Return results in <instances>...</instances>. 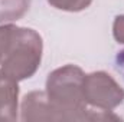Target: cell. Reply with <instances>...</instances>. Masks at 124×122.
<instances>
[{"label": "cell", "mask_w": 124, "mask_h": 122, "mask_svg": "<svg viewBox=\"0 0 124 122\" xmlns=\"http://www.w3.org/2000/svg\"><path fill=\"white\" fill-rule=\"evenodd\" d=\"M113 36L114 39L124 45V14H120L114 19V23H113Z\"/></svg>", "instance_id": "cell-9"}, {"label": "cell", "mask_w": 124, "mask_h": 122, "mask_svg": "<svg viewBox=\"0 0 124 122\" xmlns=\"http://www.w3.org/2000/svg\"><path fill=\"white\" fill-rule=\"evenodd\" d=\"M42 52L43 42L40 34L33 29L17 26L0 70L17 82L29 79L40 66Z\"/></svg>", "instance_id": "cell-2"}, {"label": "cell", "mask_w": 124, "mask_h": 122, "mask_svg": "<svg viewBox=\"0 0 124 122\" xmlns=\"http://www.w3.org/2000/svg\"><path fill=\"white\" fill-rule=\"evenodd\" d=\"M82 93L87 105L101 111L113 112V109L120 106L124 101V89L104 70L85 75Z\"/></svg>", "instance_id": "cell-3"}, {"label": "cell", "mask_w": 124, "mask_h": 122, "mask_svg": "<svg viewBox=\"0 0 124 122\" xmlns=\"http://www.w3.org/2000/svg\"><path fill=\"white\" fill-rule=\"evenodd\" d=\"M20 119L23 122L58 121L56 111L51 105L45 91H33L25 95L20 105Z\"/></svg>", "instance_id": "cell-4"}, {"label": "cell", "mask_w": 124, "mask_h": 122, "mask_svg": "<svg viewBox=\"0 0 124 122\" xmlns=\"http://www.w3.org/2000/svg\"><path fill=\"white\" fill-rule=\"evenodd\" d=\"M31 7V0H0V23H12L22 19Z\"/></svg>", "instance_id": "cell-6"}, {"label": "cell", "mask_w": 124, "mask_h": 122, "mask_svg": "<svg viewBox=\"0 0 124 122\" xmlns=\"http://www.w3.org/2000/svg\"><path fill=\"white\" fill-rule=\"evenodd\" d=\"M17 81L0 70V122H13L19 111Z\"/></svg>", "instance_id": "cell-5"}, {"label": "cell", "mask_w": 124, "mask_h": 122, "mask_svg": "<svg viewBox=\"0 0 124 122\" xmlns=\"http://www.w3.org/2000/svg\"><path fill=\"white\" fill-rule=\"evenodd\" d=\"M16 27L17 26H15L12 23H4L0 26V65L4 59V56L7 55V50L12 45Z\"/></svg>", "instance_id": "cell-8"}, {"label": "cell", "mask_w": 124, "mask_h": 122, "mask_svg": "<svg viewBox=\"0 0 124 122\" xmlns=\"http://www.w3.org/2000/svg\"><path fill=\"white\" fill-rule=\"evenodd\" d=\"M84 78V70L77 65H65L48 75L45 93L56 111L58 121H118L111 111L87 108L82 93Z\"/></svg>", "instance_id": "cell-1"}, {"label": "cell", "mask_w": 124, "mask_h": 122, "mask_svg": "<svg viewBox=\"0 0 124 122\" xmlns=\"http://www.w3.org/2000/svg\"><path fill=\"white\" fill-rule=\"evenodd\" d=\"M48 3L58 10L77 13V12H82L88 9L93 0H48Z\"/></svg>", "instance_id": "cell-7"}]
</instances>
